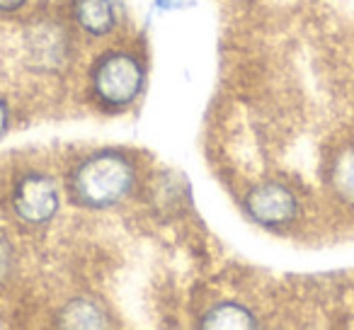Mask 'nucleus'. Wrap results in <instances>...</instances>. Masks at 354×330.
I'll return each mask as SVG.
<instances>
[{
	"instance_id": "nucleus-10",
	"label": "nucleus",
	"mask_w": 354,
	"mask_h": 330,
	"mask_svg": "<svg viewBox=\"0 0 354 330\" xmlns=\"http://www.w3.org/2000/svg\"><path fill=\"white\" fill-rule=\"evenodd\" d=\"M12 262H15V255H12V246L3 233H0V284L10 279L12 272Z\"/></svg>"
},
{
	"instance_id": "nucleus-7",
	"label": "nucleus",
	"mask_w": 354,
	"mask_h": 330,
	"mask_svg": "<svg viewBox=\"0 0 354 330\" xmlns=\"http://www.w3.org/2000/svg\"><path fill=\"white\" fill-rule=\"evenodd\" d=\"M61 328H109V315L102 309V304L90 296L71 299L59 313Z\"/></svg>"
},
{
	"instance_id": "nucleus-8",
	"label": "nucleus",
	"mask_w": 354,
	"mask_h": 330,
	"mask_svg": "<svg viewBox=\"0 0 354 330\" xmlns=\"http://www.w3.org/2000/svg\"><path fill=\"white\" fill-rule=\"evenodd\" d=\"M199 328L207 330H245L257 328V320L252 311H248L238 301H221V304L212 306L199 320Z\"/></svg>"
},
{
	"instance_id": "nucleus-11",
	"label": "nucleus",
	"mask_w": 354,
	"mask_h": 330,
	"mask_svg": "<svg viewBox=\"0 0 354 330\" xmlns=\"http://www.w3.org/2000/svg\"><path fill=\"white\" fill-rule=\"evenodd\" d=\"M10 129V109H8L6 100H0V138L6 136Z\"/></svg>"
},
{
	"instance_id": "nucleus-9",
	"label": "nucleus",
	"mask_w": 354,
	"mask_h": 330,
	"mask_svg": "<svg viewBox=\"0 0 354 330\" xmlns=\"http://www.w3.org/2000/svg\"><path fill=\"white\" fill-rule=\"evenodd\" d=\"M330 187L342 204L354 209V143L337 153L330 170Z\"/></svg>"
},
{
	"instance_id": "nucleus-2",
	"label": "nucleus",
	"mask_w": 354,
	"mask_h": 330,
	"mask_svg": "<svg viewBox=\"0 0 354 330\" xmlns=\"http://www.w3.org/2000/svg\"><path fill=\"white\" fill-rule=\"evenodd\" d=\"M143 83L146 68L131 51H109L93 68V93L109 109H124L136 102Z\"/></svg>"
},
{
	"instance_id": "nucleus-13",
	"label": "nucleus",
	"mask_w": 354,
	"mask_h": 330,
	"mask_svg": "<svg viewBox=\"0 0 354 330\" xmlns=\"http://www.w3.org/2000/svg\"><path fill=\"white\" fill-rule=\"evenodd\" d=\"M156 3H158V6H162V8H175V3L180 6L183 0H156ZM187 3H189V0H187Z\"/></svg>"
},
{
	"instance_id": "nucleus-12",
	"label": "nucleus",
	"mask_w": 354,
	"mask_h": 330,
	"mask_svg": "<svg viewBox=\"0 0 354 330\" xmlns=\"http://www.w3.org/2000/svg\"><path fill=\"white\" fill-rule=\"evenodd\" d=\"M27 0H0V12H15L25 6Z\"/></svg>"
},
{
	"instance_id": "nucleus-6",
	"label": "nucleus",
	"mask_w": 354,
	"mask_h": 330,
	"mask_svg": "<svg viewBox=\"0 0 354 330\" xmlns=\"http://www.w3.org/2000/svg\"><path fill=\"white\" fill-rule=\"evenodd\" d=\"M73 15L80 30L90 37H107L117 27L114 0H75Z\"/></svg>"
},
{
	"instance_id": "nucleus-1",
	"label": "nucleus",
	"mask_w": 354,
	"mask_h": 330,
	"mask_svg": "<svg viewBox=\"0 0 354 330\" xmlns=\"http://www.w3.org/2000/svg\"><path fill=\"white\" fill-rule=\"evenodd\" d=\"M68 197L85 209H109L136 187V165L122 151L104 148L85 156L68 175Z\"/></svg>"
},
{
	"instance_id": "nucleus-3",
	"label": "nucleus",
	"mask_w": 354,
	"mask_h": 330,
	"mask_svg": "<svg viewBox=\"0 0 354 330\" xmlns=\"http://www.w3.org/2000/svg\"><path fill=\"white\" fill-rule=\"evenodd\" d=\"M59 185L49 175L30 170L17 178L12 187V212L20 221L27 226H44L59 214Z\"/></svg>"
},
{
	"instance_id": "nucleus-4",
	"label": "nucleus",
	"mask_w": 354,
	"mask_h": 330,
	"mask_svg": "<svg viewBox=\"0 0 354 330\" xmlns=\"http://www.w3.org/2000/svg\"><path fill=\"white\" fill-rule=\"evenodd\" d=\"M243 209H245L248 219L255 221L257 226L284 228L296 221L301 207L294 190L286 187L284 183H277V180H267V183L248 190L245 199H243Z\"/></svg>"
},
{
	"instance_id": "nucleus-5",
	"label": "nucleus",
	"mask_w": 354,
	"mask_h": 330,
	"mask_svg": "<svg viewBox=\"0 0 354 330\" xmlns=\"http://www.w3.org/2000/svg\"><path fill=\"white\" fill-rule=\"evenodd\" d=\"M27 51L35 66L44 71H56L66 66L71 51V42L64 25L51 20H41L27 32Z\"/></svg>"
}]
</instances>
